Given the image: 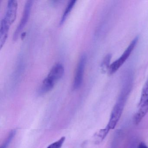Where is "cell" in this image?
<instances>
[{"instance_id":"obj_9","label":"cell","mask_w":148,"mask_h":148,"mask_svg":"<svg viewBox=\"0 0 148 148\" xmlns=\"http://www.w3.org/2000/svg\"><path fill=\"white\" fill-rule=\"evenodd\" d=\"M55 83L47 77L42 82L39 90L40 94H44L51 91L54 87Z\"/></svg>"},{"instance_id":"obj_11","label":"cell","mask_w":148,"mask_h":148,"mask_svg":"<svg viewBox=\"0 0 148 148\" xmlns=\"http://www.w3.org/2000/svg\"><path fill=\"white\" fill-rule=\"evenodd\" d=\"M111 58L112 55L110 53L106 55L104 58L100 66L101 71L103 73H106L107 72H108L111 65L110 64Z\"/></svg>"},{"instance_id":"obj_13","label":"cell","mask_w":148,"mask_h":148,"mask_svg":"<svg viewBox=\"0 0 148 148\" xmlns=\"http://www.w3.org/2000/svg\"><path fill=\"white\" fill-rule=\"evenodd\" d=\"M65 140V137L64 136L62 137L58 141L50 144L47 148H61Z\"/></svg>"},{"instance_id":"obj_5","label":"cell","mask_w":148,"mask_h":148,"mask_svg":"<svg viewBox=\"0 0 148 148\" xmlns=\"http://www.w3.org/2000/svg\"><path fill=\"white\" fill-rule=\"evenodd\" d=\"M32 1H28L25 3L24 7V11H23V14L22 18L20 21L17 27L15 30V32L13 34V40H16L18 38L19 34H20L21 31L23 30L25 26L26 25L29 19L31 13V9L32 6Z\"/></svg>"},{"instance_id":"obj_7","label":"cell","mask_w":148,"mask_h":148,"mask_svg":"<svg viewBox=\"0 0 148 148\" xmlns=\"http://www.w3.org/2000/svg\"><path fill=\"white\" fill-rule=\"evenodd\" d=\"M64 73V67L62 64H56L49 72L47 77L55 83L63 77Z\"/></svg>"},{"instance_id":"obj_4","label":"cell","mask_w":148,"mask_h":148,"mask_svg":"<svg viewBox=\"0 0 148 148\" xmlns=\"http://www.w3.org/2000/svg\"><path fill=\"white\" fill-rule=\"evenodd\" d=\"M86 60L87 57L86 54L83 53L79 58L75 73L73 85V89L74 90L79 89L82 85Z\"/></svg>"},{"instance_id":"obj_1","label":"cell","mask_w":148,"mask_h":148,"mask_svg":"<svg viewBox=\"0 0 148 148\" xmlns=\"http://www.w3.org/2000/svg\"><path fill=\"white\" fill-rule=\"evenodd\" d=\"M132 86L130 85H123L122 90L111 113L110 120L105 129L109 132L116 127L123 113L125 102L132 90Z\"/></svg>"},{"instance_id":"obj_10","label":"cell","mask_w":148,"mask_h":148,"mask_svg":"<svg viewBox=\"0 0 148 148\" xmlns=\"http://www.w3.org/2000/svg\"><path fill=\"white\" fill-rule=\"evenodd\" d=\"M76 2V0H71V1H69L67 6L64 12L63 15H62V17H61L60 23V25H63L64 24V22H65L66 20V18H67L68 15L70 14L72 9H73V7H74Z\"/></svg>"},{"instance_id":"obj_14","label":"cell","mask_w":148,"mask_h":148,"mask_svg":"<svg viewBox=\"0 0 148 148\" xmlns=\"http://www.w3.org/2000/svg\"><path fill=\"white\" fill-rule=\"evenodd\" d=\"M138 148H148V146L144 143H141L138 145Z\"/></svg>"},{"instance_id":"obj_2","label":"cell","mask_w":148,"mask_h":148,"mask_svg":"<svg viewBox=\"0 0 148 148\" xmlns=\"http://www.w3.org/2000/svg\"><path fill=\"white\" fill-rule=\"evenodd\" d=\"M138 107L134 117V123L136 125L140 123L148 112V79L142 89Z\"/></svg>"},{"instance_id":"obj_8","label":"cell","mask_w":148,"mask_h":148,"mask_svg":"<svg viewBox=\"0 0 148 148\" xmlns=\"http://www.w3.org/2000/svg\"><path fill=\"white\" fill-rule=\"evenodd\" d=\"M10 26L8 25L3 19L1 20L0 26V48L1 49L5 43L8 36L9 27Z\"/></svg>"},{"instance_id":"obj_12","label":"cell","mask_w":148,"mask_h":148,"mask_svg":"<svg viewBox=\"0 0 148 148\" xmlns=\"http://www.w3.org/2000/svg\"><path fill=\"white\" fill-rule=\"evenodd\" d=\"M16 131L15 130H13L12 131L10 132L8 137L4 142V143L1 145V148H7L8 147L10 143L12 142V139H13L14 136L16 135Z\"/></svg>"},{"instance_id":"obj_6","label":"cell","mask_w":148,"mask_h":148,"mask_svg":"<svg viewBox=\"0 0 148 148\" xmlns=\"http://www.w3.org/2000/svg\"><path fill=\"white\" fill-rule=\"evenodd\" d=\"M18 6L16 0H10L8 1L5 14L2 19L9 25L11 26L16 19Z\"/></svg>"},{"instance_id":"obj_3","label":"cell","mask_w":148,"mask_h":148,"mask_svg":"<svg viewBox=\"0 0 148 148\" xmlns=\"http://www.w3.org/2000/svg\"><path fill=\"white\" fill-rule=\"evenodd\" d=\"M138 40V37L134 38L120 57L111 64L108 72L109 75H112L114 74L123 64L128 59L132 53V51L136 47Z\"/></svg>"}]
</instances>
